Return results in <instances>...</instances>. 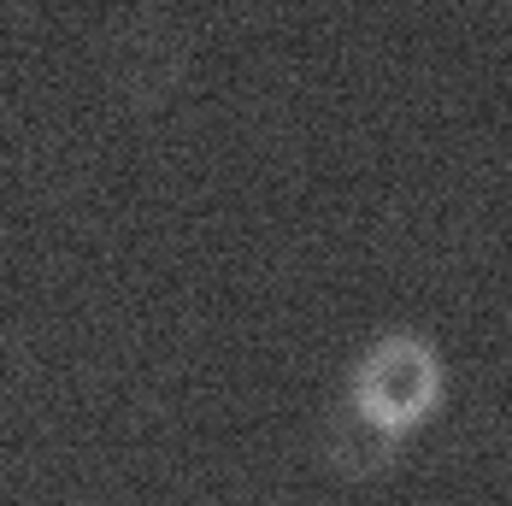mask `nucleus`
<instances>
[{
  "instance_id": "obj_1",
  "label": "nucleus",
  "mask_w": 512,
  "mask_h": 506,
  "mask_svg": "<svg viewBox=\"0 0 512 506\" xmlns=\"http://www.w3.org/2000/svg\"><path fill=\"white\" fill-rule=\"evenodd\" d=\"M448 401V365L424 330H383L365 342L348 371V412L383 430L389 442H407L418 424H430Z\"/></svg>"
},
{
  "instance_id": "obj_2",
  "label": "nucleus",
  "mask_w": 512,
  "mask_h": 506,
  "mask_svg": "<svg viewBox=\"0 0 512 506\" xmlns=\"http://www.w3.org/2000/svg\"><path fill=\"white\" fill-rule=\"evenodd\" d=\"M106 83L136 112H154L183 83V42L165 18H130L106 36Z\"/></svg>"
},
{
  "instance_id": "obj_3",
  "label": "nucleus",
  "mask_w": 512,
  "mask_h": 506,
  "mask_svg": "<svg viewBox=\"0 0 512 506\" xmlns=\"http://www.w3.org/2000/svg\"><path fill=\"white\" fill-rule=\"evenodd\" d=\"M401 454V442H389L383 430H371L365 418H354L348 406L330 418V430H324V459L342 471V477H377V471H389Z\"/></svg>"
}]
</instances>
